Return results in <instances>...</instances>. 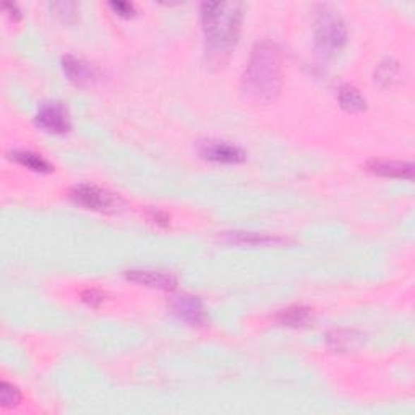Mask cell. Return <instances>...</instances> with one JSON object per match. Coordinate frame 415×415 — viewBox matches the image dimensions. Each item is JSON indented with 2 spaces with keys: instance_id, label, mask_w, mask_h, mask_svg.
I'll return each mask as SVG.
<instances>
[{
  "instance_id": "1",
  "label": "cell",
  "mask_w": 415,
  "mask_h": 415,
  "mask_svg": "<svg viewBox=\"0 0 415 415\" xmlns=\"http://www.w3.org/2000/svg\"><path fill=\"white\" fill-rule=\"evenodd\" d=\"M200 15L207 60L222 67L236 49L242 31V4L206 2L201 4Z\"/></svg>"
},
{
  "instance_id": "2",
  "label": "cell",
  "mask_w": 415,
  "mask_h": 415,
  "mask_svg": "<svg viewBox=\"0 0 415 415\" xmlns=\"http://www.w3.org/2000/svg\"><path fill=\"white\" fill-rule=\"evenodd\" d=\"M282 90V54L271 41H261L252 49L242 76V92L250 101L271 104Z\"/></svg>"
},
{
  "instance_id": "3",
  "label": "cell",
  "mask_w": 415,
  "mask_h": 415,
  "mask_svg": "<svg viewBox=\"0 0 415 415\" xmlns=\"http://www.w3.org/2000/svg\"><path fill=\"white\" fill-rule=\"evenodd\" d=\"M315 42L325 56H335L347 42V26L335 10L321 5L315 18Z\"/></svg>"
},
{
  "instance_id": "4",
  "label": "cell",
  "mask_w": 415,
  "mask_h": 415,
  "mask_svg": "<svg viewBox=\"0 0 415 415\" xmlns=\"http://www.w3.org/2000/svg\"><path fill=\"white\" fill-rule=\"evenodd\" d=\"M70 198L73 203L97 212H116L120 206L119 196L90 184L76 185L70 192Z\"/></svg>"
},
{
  "instance_id": "5",
  "label": "cell",
  "mask_w": 415,
  "mask_h": 415,
  "mask_svg": "<svg viewBox=\"0 0 415 415\" xmlns=\"http://www.w3.org/2000/svg\"><path fill=\"white\" fill-rule=\"evenodd\" d=\"M36 125L54 135H64L72 130V119L62 102H44L36 114Z\"/></svg>"
},
{
  "instance_id": "6",
  "label": "cell",
  "mask_w": 415,
  "mask_h": 415,
  "mask_svg": "<svg viewBox=\"0 0 415 415\" xmlns=\"http://www.w3.org/2000/svg\"><path fill=\"white\" fill-rule=\"evenodd\" d=\"M200 155L207 161L219 164H240L247 160V155H245L242 148L227 143V141L216 140H210L201 143Z\"/></svg>"
},
{
  "instance_id": "7",
  "label": "cell",
  "mask_w": 415,
  "mask_h": 415,
  "mask_svg": "<svg viewBox=\"0 0 415 415\" xmlns=\"http://www.w3.org/2000/svg\"><path fill=\"white\" fill-rule=\"evenodd\" d=\"M172 313L177 316L179 320L185 321V323L192 326H201L206 321L205 307L201 303V300L195 296H179L172 300L171 303Z\"/></svg>"
},
{
  "instance_id": "8",
  "label": "cell",
  "mask_w": 415,
  "mask_h": 415,
  "mask_svg": "<svg viewBox=\"0 0 415 415\" xmlns=\"http://www.w3.org/2000/svg\"><path fill=\"white\" fill-rule=\"evenodd\" d=\"M127 279L140 286L157 289V291H174L177 287V279L172 275L151 270L127 271Z\"/></svg>"
},
{
  "instance_id": "9",
  "label": "cell",
  "mask_w": 415,
  "mask_h": 415,
  "mask_svg": "<svg viewBox=\"0 0 415 415\" xmlns=\"http://www.w3.org/2000/svg\"><path fill=\"white\" fill-rule=\"evenodd\" d=\"M62 67L65 75L68 76L70 81H73L78 86H86L95 83L97 80V70L91 64L85 60L76 59L73 56H67L62 60Z\"/></svg>"
},
{
  "instance_id": "10",
  "label": "cell",
  "mask_w": 415,
  "mask_h": 415,
  "mask_svg": "<svg viewBox=\"0 0 415 415\" xmlns=\"http://www.w3.org/2000/svg\"><path fill=\"white\" fill-rule=\"evenodd\" d=\"M368 171L381 177L390 179H407L414 177V166L404 161H387V160H371L367 164Z\"/></svg>"
},
{
  "instance_id": "11",
  "label": "cell",
  "mask_w": 415,
  "mask_h": 415,
  "mask_svg": "<svg viewBox=\"0 0 415 415\" xmlns=\"http://www.w3.org/2000/svg\"><path fill=\"white\" fill-rule=\"evenodd\" d=\"M337 100H339V106L349 114H360L367 109V101H365V97L360 95V91L357 88H354L351 85L341 86Z\"/></svg>"
},
{
  "instance_id": "12",
  "label": "cell",
  "mask_w": 415,
  "mask_h": 415,
  "mask_svg": "<svg viewBox=\"0 0 415 415\" xmlns=\"http://www.w3.org/2000/svg\"><path fill=\"white\" fill-rule=\"evenodd\" d=\"M310 316H311V310L308 307H303V305H294V307L281 310L279 313L276 315V320L284 326L299 327V326L307 325L310 321Z\"/></svg>"
},
{
  "instance_id": "13",
  "label": "cell",
  "mask_w": 415,
  "mask_h": 415,
  "mask_svg": "<svg viewBox=\"0 0 415 415\" xmlns=\"http://www.w3.org/2000/svg\"><path fill=\"white\" fill-rule=\"evenodd\" d=\"M12 160H15L21 166L31 169V171L35 172H40V174H47L52 171V166L49 164L44 157L41 155H36V152H31V151H13L12 155H10Z\"/></svg>"
},
{
  "instance_id": "14",
  "label": "cell",
  "mask_w": 415,
  "mask_h": 415,
  "mask_svg": "<svg viewBox=\"0 0 415 415\" xmlns=\"http://www.w3.org/2000/svg\"><path fill=\"white\" fill-rule=\"evenodd\" d=\"M226 239L232 243H240V245H275L284 242L279 237H271L266 236V234H258V232H229L226 234Z\"/></svg>"
},
{
  "instance_id": "15",
  "label": "cell",
  "mask_w": 415,
  "mask_h": 415,
  "mask_svg": "<svg viewBox=\"0 0 415 415\" xmlns=\"http://www.w3.org/2000/svg\"><path fill=\"white\" fill-rule=\"evenodd\" d=\"M399 76V65L395 60L386 59L375 70V81L381 88H391Z\"/></svg>"
},
{
  "instance_id": "16",
  "label": "cell",
  "mask_w": 415,
  "mask_h": 415,
  "mask_svg": "<svg viewBox=\"0 0 415 415\" xmlns=\"http://www.w3.org/2000/svg\"><path fill=\"white\" fill-rule=\"evenodd\" d=\"M49 8L64 23H75L78 20L80 5L76 2H52L49 4Z\"/></svg>"
},
{
  "instance_id": "17",
  "label": "cell",
  "mask_w": 415,
  "mask_h": 415,
  "mask_svg": "<svg viewBox=\"0 0 415 415\" xmlns=\"http://www.w3.org/2000/svg\"><path fill=\"white\" fill-rule=\"evenodd\" d=\"M21 395L18 387L10 385L8 381H2L0 385V402H2L4 409H13L20 404Z\"/></svg>"
},
{
  "instance_id": "18",
  "label": "cell",
  "mask_w": 415,
  "mask_h": 415,
  "mask_svg": "<svg viewBox=\"0 0 415 415\" xmlns=\"http://www.w3.org/2000/svg\"><path fill=\"white\" fill-rule=\"evenodd\" d=\"M104 297H106V294L100 291V289H86V291L81 294V300H83L85 303H88L90 307H100L104 302Z\"/></svg>"
},
{
  "instance_id": "19",
  "label": "cell",
  "mask_w": 415,
  "mask_h": 415,
  "mask_svg": "<svg viewBox=\"0 0 415 415\" xmlns=\"http://www.w3.org/2000/svg\"><path fill=\"white\" fill-rule=\"evenodd\" d=\"M109 7L114 10V13L122 18H132L135 16V5L130 2H111Z\"/></svg>"
},
{
  "instance_id": "20",
  "label": "cell",
  "mask_w": 415,
  "mask_h": 415,
  "mask_svg": "<svg viewBox=\"0 0 415 415\" xmlns=\"http://www.w3.org/2000/svg\"><path fill=\"white\" fill-rule=\"evenodd\" d=\"M4 10L5 12H8V16L12 20H20L21 18V13H20V10H18V7H16V5H12V4H5L4 5Z\"/></svg>"
},
{
  "instance_id": "21",
  "label": "cell",
  "mask_w": 415,
  "mask_h": 415,
  "mask_svg": "<svg viewBox=\"0 0 415 415\" xmlns=\"http://www.w3.org/2000/svg\"><path fill=\"white\" fill-rule=\"evenodd\" d=\"M151 221L152 222H161V221H164L167 224V221H169V217L164 215V212H160V211H152L151 212Z\"/></svg>"
}]
</instances>
